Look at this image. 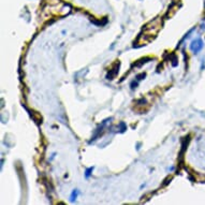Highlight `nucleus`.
Instances as JSON below:
<instances>
[{"instance_id":"nucleus-2","label":"nucleus","mask_w":205,"mask_h":205,"mask_svg":"<svg viewBox=\"0 0 205 205\" xmlns=\"http://www.w3.org/2000/svg\"><path fill=\"white\" fill-rule=\"evenodd\" d=\"M78 195V190H73L72 191V195H71V202H74V200H76Z\"/></svg>"},{"instance_id":"nucleus-3","label":"nucleus","mask_w":205,"mask_h":205,"mask_svg":"<svg viewBox=\"0 0 205 205\" xmlns=\"http://www.w3.org/2000/svg\"><path fill=\"white\" fill-rule=\"evenodd\" d=\"M92 170H94V167H89V169H88L87 171H86V174H85V176H86V177H89V175H90V172H91Z\"/></svg>"},{"instance_id":"nucleus-1","label":"nucleus","mask_w":205,"mask_h":205,"mask_svg":"<svg viewBox=\"0 0 205 205\" xmlns=\"http://www.w3.org/2000/svg\"><path fill=\"white\" fill-rule=\"evenodd\" d=\"M190 48L195 54H197V53H199L200 50L203 48V41H202L200 38L195 39V40H193L192 42H191Z\"/></svg>"}]
</instances>
